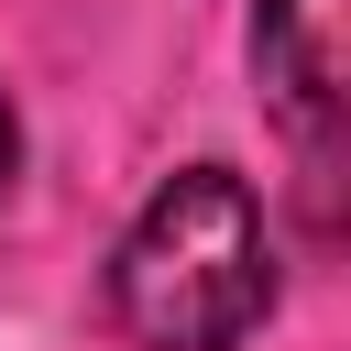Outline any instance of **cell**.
I'll list each match as a JSON object with an SVG mask.
<instances>
[{"label":"cell","mask_w":351,"mask_h":351,"mask_svg":"<svg viewBox=\"0 0 351 351\" xmlns=\"http://www.w3.org/2000/svg\"><path fill=\"white\" fill-rule=\"evenodd\" d=\"M110 318L143 351H241L274 318V230L252 176L176 165L110 252Z\"/></svg>","instance_id":"cell-1"},{"label":"cell","mask_w":351,"mask_h":351,"mask_svg":"<svg viewBox=\"0 0 351 351\" xmlns=\"http://www.w3.org/2000/svg\"><path fill=\"white\" fill-rule=\"evenodd\" d=\"M252 77L329 219V176H340V132H351V0H252Z\"/></svg>","instance_id":"cell-2"},{"label":"cell","mask_w":351,"mask_h":351,"mask_svg":"<svg viewBox=\"0 0 351 351\" xmlns=\"http://www.w3.org/2000/svg\"><path fill=\"white\" fill-rule=\"evenodd\" d=\"M11 165H22V121H11V99H0V186H11Z\"/></svg>","instance_id":"cell-3"}]
</instances>
